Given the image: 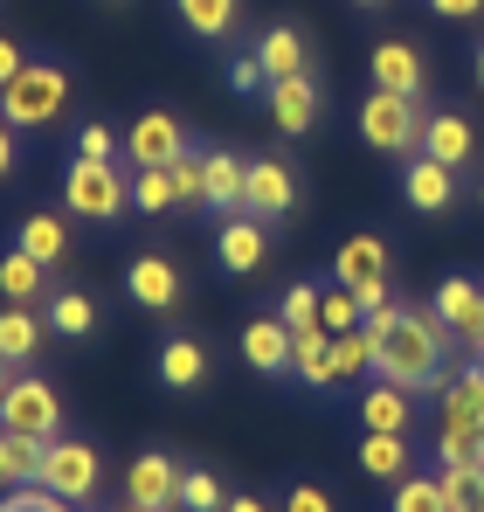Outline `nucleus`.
<instances>
[{"label":"nucleus","instance_id":"nucleus-50","mask_svg":"<svg viewBox=\"0 0 484 512\" xmlns=\"http://www.w3.org/2000/svg\"><path fill=\"white\" fill-rule=\"evenodd\" d=\"M7 367H14V360H7V353H0V388H7Z\"/></svg>","mask_w":484,"mask_h":512},{"label":"nucleus","instance_id":"nucleus-33","mask_svg":"<svg viewBox=\"0 0 484 512\" xmlns=\"http://www.w3.org/2000/svg\"><path fill=\"white\" fill-rule=\"evenodd\" d=\"M332 374H339V381H360V374H374V340H367V326H353V333H332Z\"/></svg>","mask_w":484,"mask_h":512},{"label":"nucleus","instance_id":"nucleus-53","mask_svg":"<svg viewBox=\"0 0 484 512\" xmlns=\"http://www.w3.org/2000/svg\"><path fill=\"white\" fill-rule=\"evenodd\" d=\"M125 512H153V506H125Z\"/></svg>","mask_w":484,"mask_h":512},{"label":"nucleus","instance_id":"nucleus-43","mask_svg":"<svg viewBox=\"0 0 484 512\" xmlns=\"http://www.w3.org/2000/svg\"><path fill=\"white\" fill-rule=\"evenodd\" d=\"M353 298H360V312H367V319H388V312H402V305H395V291H388V277H381V284H360Z\"/></svg>","mask_w":484,"mask_h":512},{"label":"nucleus","instance_id":"nucleus-10","mask_svg":"<svg viewBox=\"0 0 484 512\" xmlns=\"http://www.w3.org/2000/svg\"><path fill=\"white\" fill-rule=\"evenodd\" d=\"M291 208H298V173L284 167V160H249V208H242V215L284 222Z\"/></svg>","mask_w":484,"mask_h":512},{"label":"nucleus","instance_id":"nucleus-7","mask_svg":"<svg viewBox=\"0 0 484 512\" xmlns=\"http://www.w3.org/2000/svg\"><path fill=\"white\" fill-rule=\"evenodd\" d=\"M97 478H104V464H97V450L90 443H77V436H56L49 450H42V485L56 492V499H90L97 492Z\"/></svg>","mask_w":484,"mask_h":512},{"label":"nucleus","instance_id":"nucleus-19","mask_svg":"<svg viewBox=\"0 0 484 512\" xmlns=\"http://www.w3.org/2000/svg\"><path fill=\"white\" fill-rule=\"evenodd\" d=\"M360 423L381 429V436H408V423H415V395L395 388V381H374V388L360 395Z\"/></svg>","mask_w":484,"mask_h":512},{"label":"nucleus","instance_id":"nucleus-18","mask_svg":"<svg viewBox=\"0 0 484 512\" xmlns=\"http://www.w3.org/2000/svg\"><path fill=\"white\" fill-rule=\"evenodd\" d=\"M242 360L256 374H291V326L284 319H249L242 326Z\"/></svg>","mask_w":484,"mask_h":512},{"label":"nucleus","instance_id":"nucleus-17","mask_svg":"<svg viewBox=\"0 0 484 512\" xmlns=\"http://www.w3.org/2000/svg\"><path fill=\"white\" fill-rule=\"evenodd\" d=\"M263 97H270V118H277V132H312V118H319V84H312V70H305V77H284V84H270Z\"/></svg>","mask_w":484,"mask_h":512},{"label":"nucleus","instance_id":"nucleus-30","mask_svg":"<svg viewBox=\"0 0 484 512\" xmlns=\"http://www.w3.org/2000/svg\"><path fill=\"white\" fill-rule=\"evenodd\" d=\"M49 333H56V340H90V333H97V305H90L83 291H56V298H49Z\"/></svg>","mask_w":484,"mask_h":512},{"label":"nucleus","instance_id":"nucleus-41","mask_svg":"<svg viewBox=\"0 0 484 512\" xmlns=\"http://www.w3.org/2000/svg\"><path fill=\"white\" fill-rule=\"evenodd\" d=\"M229 90H236V97H263V90H270V70L256 63V49L229 63Z\"/></svg>","mask_w":484,"mask_h":512},{"label":"nucleus","instance_id":"nucleus-57","mask_svg":"<svg viewBox=\"0 0 484 512\" xmlns=\"http://www.w3.org/2000/svg\"><path fill=\"white\" fill-rule=\"evenodd\" d=\"M478 512H484V506H478Z\"/></svg>","mask_w":484,"mask_h":512},{"label":"nucleus","instance_id":"nucleus-49","mask_svg":"<svg viewBox=\"0 0 484 512\" xmlns=\"http://www.w3.org/2000/svg\"><path fill=\"white\" fill-rule=\"evenodd\" d=\"M464 346H471V353H478V360H484V326H478V333H471V340H464Z\"/></svg>","mask_w":484,"mask_h":512},{"label":"nucleus","instance_id":"nucleus-14","mask_svg":"<svg viewBox=\"0 0 484 512\" xmlns=\"http://www.w3.org/2000/svg\"><path fill=\"white\" fill-rule=\"evenodd\" d=\"M402 194L408 208H422V215H443L450 201H457V167H443V160H429V153H415L402 173Z\"/></svg>","mask_w":484,"mask_h":512},{"label":"nucleus","instance_id":"nucleus-29","mask_svg":"<svg viewBox=\"0 0 484 512\" xmlns=\"http://www.w3.org/2000/svg\"><path fill=\"white\" fill-rule=\"evenodd\" d=\"M35 346H42V319L28 305H0V353L21 367V360H35Z\"/></svg>","mask_w":484,"mask_h":512},{"label":"nucleus","instance_id":"nucleus-55","mask_svg":"<svg viewBox=\"0 0 484 512\" xmlns=\"http://www.w3.org/2000/svg\"><path fill=\"white\" fill-rule=\"evenodd\" d=\"M478 201H484V180H478Z\"/></svg>","mask_w":484,"mask_h":512},{"label":"nucleus","instance_id":"nucleus-12","mask_svg":"<svg viewBox=\"0 0 484 512\" xmlns=\"http://www.w3.org/2000/svg\"><path fill=\"white\" fill-rule=\"evenodd\" d=\"M422 153H429V160H443V167H464V160L478 153L471 118H464V111H450V104H443V111H429V118H422Z\"/></svg>","mask_w":484,"mask_h":512},{"label":"nucleus","instance_id":"nucleus-9","mask_svg":"<svg viewBox=\"0 0 484 512\" xmlns=\"http://www.w3.org/2000/svg\"><path fill=\"white\" fill-rule=\"evenodd\" d=\"M125 153H132V167H173L187 153V132H180L173 111H139L132 132H125Z\"/></svg>","mask_w":484,"mask_h":512},{"label":"nucleus","instance_id":"nucleus-35","mask_svg":"<svg viewBox=\"0 0 484 512\" xmlns=\"http://www.w3.org/2000/svg\"><path fill=\"white\" fill-rule=\"evenodd\" d=\"M388 512H457V506L443 499V478H402Z\"/></svg>","mask_w":484,"mask_h":512},{"label":"nucleus","instance_id":"nucleus-5","mask_svg":"<svg viewBox=\"0 0 484 512\" xmlns=\"http://www.w3.org/2000/svg\"><path fill=\"white\" fill-rule=\"evenodd\" d=\"M360 139L374 153H395V160H415L422 153V111L415 97H395V90H374L360 104Z\"/></svg>","mask_w":484,"mask_h":512},{"label":"nucleus","instance_id":"nucleus-31","mask_svg":"<svg viewBox=\"0 0 484 512\" xmlns=\"http://www.w3.org/2000/svg\"><path fill=\"white\" fill-rule=\"evenodd\" d=\"M42 270H49V263H35L28 250L0 256V291H7V305H35V298H42Z\"/></svg>","mask_w":484,"mask_h":512},{"label":"nucleus","instance_id":"nucleus-16","mask_svg":"<svg viewBox=\"0 0 484 512\" xmlns=\"http://www.w3.org/2000/svg\"><path fill=\"white\" fill-rule=\"evenodd\" d=\"M429 312H436V319H443L450 333H464V340H471V333L484 326V284H471V277H443V284H436V305H429Z\"/></svg>","mask_w":484,"mask_h":512},{"label":"nucleus","instance_id":"nucleus-28","mask_svg":"<svg viewBox=\"0 0 484 512\" xmlns=\"http://www.w3.org/2000/svg\"><path fill=\"white\" fill-rule=\"evenodd\" d=\"M236 7H242V0H173L180 28H187V35H201V42H222V35L236 28Z\"/></svg>","mask_w":484,"mask_h":512},{"label":"nucleus","instance_id":"nucleus-20","mask_svg":"<svg viewBox=\"0 0 484 512\" xmlns=\"http://www.w3.org/2000/svg\"><path fill=\"white\" fill-rule=\"evenodd\" d=\"M208 208H215V215H242V208H249V160L208 153Z\"/></svg>","mask_w":484,"mask_h":512},{"label":"nucleus","instance_id":"nucleus-47","mask_svg":"<svg viewBox=\"0 0 484 512\" xmlns=\"http://www.w3.org/2000/svg\"><path fill=\"white\" fill-rule=\"evenodd\" d=\"M443 21H471V14H484V0H429Z\"/></svg>","mask_w":484,"mask_h":512},{"label":"nucleus","instance_id":"nucleus-15","mask_svg":"<svg viewBox=\"0 0 484 512\" xmlns=\"http://www.w3.org/2000/svg\"><path fill=\"white\" fill-rule=\"evenodd\" d=\"M125 291H132V305H146V312H166V305H180V270H173L166 256H132V270H125Z\"/></svg>","mask_w":484,"mask_h":512},{"label":"nucleus","instance_id":"nucleus-37","mask_svg":"<svg viewBox=\"0 0 484 512\" xmlns=\"http://www.w3.org/2000/svg\"><path fill=\"white\" fill-rule=\"evenodd\" d=\"M132 208H146V215L180 208V201H173V180H166V167H139V180H132Z\"/></svg>","mask_w":484,"mask_h":512},{"label":"nucleus","instance_id":"nucleus-42","mask_svg":"<svg viewBox=\"0 0 484 512\" xmlns=\"http://www.w3.org/2000/svg\"><path fill=\"white\" fill-rule=\"evenodd\" d=\"M284 512H339V506H332V492H325V485H312V478H305V485H291Z\"/></svg>","mask_w":484,"mask_h":512},{"label":"nucleus","instance_id":"nucleus-38","mask_svg":"<svg viewBox=\"0 0 484 512\" xmlns=\"http://www.w3.org/2000/svg\"><path fill=\"white\" fill-rule=\"evenodd\" d=\"M229 499H222V478L215 471H187L180 478V512H222Z\"/></svg>","mask_w":484,"mask_h":512},{"label":"nucleus","instance_id":"nucleus-52","mask_svg":"<svg viewBox=\"0 0 484 512\" xmlns=\"http://www.w3.org/2000/svg\"><path fill=\"white\" fill-rule=\"evenodd\" d=\"M353 7H381V0H353Z\"/></svg>","mask_w":484,"mask_h":512},{"label":"nucleus","instance_id":"nucleus-46","mask_svg":"<svg viewBox=\"0 0 484 512\" xmlns=\"http://www.w3.org/2000/svg\"><path fill=\"white\" fill-rule=\"evenodd\" d=\"M14 160H21V132H14V125L0 118V180L14 173Z\"/></svg>","mask_w":484,"mask_h":512},{"label":"nucleus","instance_id":"nucleus-32","mask_svg":"<svg viewBox=\"0 0 484 512\" xmlns=\"http://www.w3.org/2000/svg\"><path fill=\"white\" fill-rule=\"evenodd\" d=\"M166 180H173V201H180V208H208V153L187 146V153L166 167Z\"/></svg>","mask_w":484,"mask_h":512},{"label":"nucleus","instance_id":"nucleus-25","mask_svg":"<svg viewBox=\"0 0 484 512\" xmlns=\"http://www.w3.org/2000/svg\"><path fill=\"white\" fill-rule=\"evenodd\" d=\"M14 250H28L35 263H49V270H56V263L70 256V236H63V222H56V215H21V222H14Z\"/></svg>","mask_w":484,"mask_h":512},{"label":"nucleus","instance_id":"nucleus-24","mask_svg":"<svg viewBox=\"0 0 484 512\" xmlns=\"http://www.w3.org/2000/svg\"><path fill=\"white\" fill-rule=\"evenodd\" d=\"M42 436H14V429H0V492H14V485H35L42 478Z\"/></svg>","mask_w":484,"mask_h":512},{"label":"nucleus","instance_id":"nucleus-4","mask_svg":"<svg viewBox=\"0 0 484 512\" xmlns=\"http://www.w3.org/2000/svg\"><path fill=\"white\" fill-rule=\"evenodd\" d=\"M63 208L77 215V222H118L125 208H132V180L111 167V160H70L63 173Z\"/></svg>","mask_w":484,"mask_h":512},{"label":"nucleus","instance_id":"nucleus-23","mask_svg":"<svg viewBox=\"0 0 484 512\" xmlns=\"http://www.w3.org/2000/svg\"><path fill=\"white\" fill-rule=\"evenodd\" d=\"M256 63L270 70V84L305 77V35H298V28H263V35H256Z\"/></svg>","mask_w":484,"mask_h":512},{"label":"nucleus","instance_id":"nucleus-22","mask_svg":"<svg viewBox=\"0 0 484 512\" xmlns=\"http://www.w3.org/2000/svg\"><path fill=\"white\" fill-rule=\"evenodd\" d=\"M208 381V353H201V340H166L160 346V388H173V395H194Z\"/></svg>","mask_w":484,"mask_h":512},{"label":"nucleus","instance_id":"nucleus-13","mask_svg":"<svg viewBox=\"0 0 484 512\" xmlns=\"http://www.w3.org/2000/svg\"><path fill=\"white\" fill-rule=\"evenodd\" d=\"M388 277V243L381 236H346L339 250H332V284H346V291H360V284H381Z\"/></svg>","mask_w":484,"mask_h":512},{"label":"nucleus","instance_id":"nucleus-45","mask_svg":"<svg viewBox=\"0 0 484 512\" xmlns=\"http://www.w3.org/2000/svg\"><path fill=\"white\" fill-rule=\"evenodd\" d=\"M21 70H28V56H21V42H7V35H0V90L14 84Z\"/></svg>","mask_w":484,"mask_h":512},{"label":"nucleus","instance_id":"nucleus-3","mask_svg":"<svg viewBox=\"0 0 484 512\" xmlns=\"http://www.w3.org/2000/svg\"><path fill=\"white\" fill-rule=\"evenodd\" d=\"M63 104H70V70H63V63H35V56H28V70H21L14 84L0 90V118H7L14 132L49 125Z\"/></svg>","mask_w":484,"mask_h":512},{"label":"nucleus","instance_id":"nucleus-27","mask_svg":"<svg viewBox=\"0 0 484 512\" xmlns=\"http://www.w3.org/2000/svg\"><path fill=\"white\" fill-rule=\"evenodd\" d=\"M291 374L305 388H332V333H291Z\"/></svg>","mask_w":484,"mask_h":512},{"label":"nucleus","instance_id":"nucleus-36","mask_svg":"<svg viewBox=\"0 0 484 512\" xmlns=\"http://www.w3.org/2000/svg\"><path fill=\"white\" fill-rule=\"evenodd\" d=\"M319 312H325V333H353V326H367V312H360V298H353L346 284H325Z\"/></svg>","mask_w":484,"mask_h":512},{"label":"nucleus","instance_id":"nucleus-6","mask_svg":"<svg viewBox=\"0 0 484 512\" xmlns=\"http://www.w3.org/2000/svg\"><path fill=\"white\" fill-rule=\"evenodd\" d=\"M0 429L56 443V436H63V395H56V381H42V374L7 381V388H0Z\"/></svg>","mask_w":484,"mask_h":512},{"label":"nucleus","instance_id":"nucleus-11","mask_svg":"<svg viewBox=\"0 0 484 512\" xmlns=\"http://www.w3.org/2000/svg\"><path fill=\"white\" fill-rule=\"evenodd\" d=\"M263 256H270V229H263L256 215H229L222 236H215V263H222L229 277H256Z\"/></svg>","mask_w":484,"mask_h":512},{"label":"nucleus","instance_id":"nucleus-2","mask_svg":"<svg viewBox=\"0 0 484 512\" xmlns=\"http://www.w3.org/2000/svg\"><path fill=\"white\" fill-rule=\"evenodd\" d=\"M484 443V360L457 367L443 381V416H436V464H471Z\"/></svg>","mask_w":484,"mask_h":512},{"label":"nucleus","instance_id":"nucleus-51","mask_svg":"<svg viewBox=\"0 0 484 512\" xmlns=\"http://www.w3.org/2000/svg\"><path fill=\"white\" fill-rule=\"evenodd\" d=\"M478 84H484V42H478Z\"/></svg>","mask_w":484,"mask_h":512},{"label":"nucleus","instance_id":"nucleus-40","mask_svg":"<svg viewBox=\"0 0 484 512\" xmlns=\"http://www.w3.org/2000/svg\"><path fill=\"white\" fill-rule=\"evenodd\" d=\"M0 512H77L70 499H56L42 478L35 485H14V492H0Z\"/></svg>","mask_w":484,"mask_h":512},{"label":"nucleus","instance_id":"nucleus-26","mask_svg":"<svg viewBox=\"0 0 484 512\" xmlns=\"http://www.w3.org/2000/svg\"><path fill=\"white\" fill-rule=\"evenodd\" d=\"M360 471L381 478V485H402V478H408V443H402V436L367 429V436H360Z\"/></svg>","mask_w":484,"mask_h":512},{"label":"nucleus","instance_id":"nucleus-8","mask_svg":"<svg viewBox=\"0 0 484 512\" xmlns=\"http://www.w3.org/2000/svg\"><path fill=\"white\" fill-rule=\"evenodd\" d=\"M180 464L166 457V450H139L132 457V471H125V499L132 506H153V512H180Z\"/></svg>","mask_w":484,"mask_h":512},{"label":"nucleus","instance_id":"nucleus-21","mask_svg":"<svg viewBox=\"0 0 484 512\" xmlns=\"http://www.w3.org/2000/svg\"><path fill=\"white\" fill-rule=\"evenodd\" d=\"M374 90H395V97H422V56L408 42H381L374 56Z\"/></svg>","mask_w":484,"mask_h":512},{"label":"nucleus","instance_id":"nucleus-54","mask_svg":"<svg viewBox=\"0 0 484 512\" xmlns=\"http://www.w3.org/2000/svg\"><path fill=\"white\" fill-rule=\"evenodd\" d=\"M478 471H484V443H478Z\"/></svg>","mask_w":484,"mask_h":512},{"label":"nucleus","instance_id":"nucleus-39","mask_svg":"<svg viewBox=\"0 0 484 512\" xmlns=\"http://www.w3.org/2000/svg\"><path fill=\"white\" fill-rule=\"evenodd\" d=\"M277 319H284V326H291V333H325L319 291H312V284H298V291H291V298H284V312H277Z\"/></svg>","mask_w":484,"mask_h":512},{"label":"nucleus","instance_id":"nucleus-56","mask_svg":"<svg viewBox=\"0 0 484 512\" xmlns=\"http://www.w3.org/2000/svg\"><path fill=\"white\" fill-rule=\"evenodd\" d=\"M471 512H478V506H471Z\"/></svg>","mask_w":484,"mask_h":512},{"label":"nucleus","instance_id":"nucleus-34","mask_svg":"<svg viewBox=\"0 0 484 512\" xmlns=\"http://www.w3.org/2000/svg\"><path fill=\"white\" fill-rule=\"evenodd\" d=\"M436 478H443V499H450L457 512L484 506V471H478V457H471V464H436Z\"/></svg>","mask_w":484,"mask_h":512},{"label":"nucleus","instance_id":"nucleus-1","mask_svg":"<svg viewBox=\"0 0 484 512\" xmlns=\"http://www.w3.org/2000/svg\"><path fill=\"white\" fill-rule=\"evenodd\" d=\"M443 319L436 312H388V319H367V340H374V381H395V388H436L443 374Z\"/></svg>","mask_w":484,"mask_h":512},{"label":"nucleus","instance_id":"nucleus-48","mask_svg":"<svg viewBox=\"0 0 484 512\" xmlns=\"http://www.w3.org/2000/svg\"><path fill=\"white\" fill-rule=\"evenodd\" d=\"M222 512H270V506H263V499H229Z\"/></svg>","mask_w":484,"mask_h":512},{"label":"nucleus","instance_id":"nucleus-44","mask_svg":"<svg viewBox=\"0 0 484 512\" xmlns=\"http://www.w3.org/2000/svg\"><path fill=\"white\" fill-rule=\"evenodd\" d=\"M77 153H83V160H111V153H118L111 125H83V132H77Z\"/></svg>","mask_w":484,"mask_h":512}]
</instances>
